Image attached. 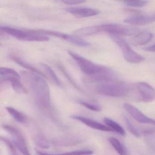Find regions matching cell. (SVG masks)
<instances>
[{
  "instance_id": "4dcf8cb0",
  "label": "cell",
  "mask_w": 155,
  "mask_h": 155,
  "mask_svg": "<svg viewBox=\"0 0 155 155\" xmlns=\"http://www.w3.org/2000/svg\"><path fill=\"white\" fill-rule=\"evenodd\" d=\"M4 81H6L3 78H0V85L2 83V82H4Z\"/></svg>"
},
{
  "instance_id": "7402d4cb",
  "label": "cell",
  "mask_w": 155,
  "mask_h": 155,
  "mask_svg": "<svg viewBox=\"0 0 155 155\" xmlns=\"http://www.w3.org/2000/svg\"><path fill=\"white\" fill-rule=\"evenodd\" d=\"M67 41H68L71 43H73L75 45L81 47H87L89 45V43L88 42L85 41L80 37L75 35H69Z\"/></svg>"
},
{
  "instance_id": "8992f818",
  "label": "cell",
  "mask_w": 155,
  "mask_h": 155,
  "mask_svg": "<svg viewBox=\"0 0 155 155\" xmlns=\"http://www.w3.org/2000/svg\"><path fill=\"white\" fill-rule=\"evenodd\" d=\"M111 39L119 47L125 59L129 63L137 64L145 60V58L134 51L124 39L117 36H110Z\"/></svg>"
},
{
  "instance_id": "5bb4252c",
  "label": "cell",
  "mask_w": 155,
  "mask_h": 155,
  "mask_svg": "<svg viewBox=\"0 0 155 155\" xmlns=\"http://www.w3.org/2000/svg\"><path fill=\"white\" fill-rule=\"evenodd\" d=\"M2 78L6 81H9L11 82L13 90L17 93H20V94H25L28 92V90L25 86L21 82L20 79L14 77H9V78L2 77Z\"/></svg>"
},
{
  "instance_id": "277c9868",
  "label": "cell",
  "mask_w": 155,
  "mask_h": 155,
  "mask_svg": "<svg viewBox=\"0 0 155 155\" xmlns=\"http://www.w3.org/2000/svg\"><path fill=\"white\" fill-rule=\"evenodd\" d=\"M98 33L104 32L109 36H134L139 32V29L136 27L129 25L111 23L97 26Z\"/></svg>"
},
{
  "instance_id": "6da1fadb",
  "label": "cell",
  "mask_w": 155,
  "mask_h": 155,
  "mask_svg": "<svg viewBox=\"0 0 155 155\" xmlns=\"http://www.w3.org/2000/svg\"><path fill=\"white\" fill-rule=\"evenodd\" d=\"M38 107L42 111L49 113L51 110L50 90L47 81L41 75L33 72H25Z\"/></svg>"
},
{
  "instance_id": "e0dca14e",
  "label": "cell",
  "mask_w": 155,
  "mask_h": 155,
  "mask_svg": "<svg viewBox=\"0 0 155 155\" xmlns=\"http://www.w3.org/2000/svg\"><path fill=\"white\" fill-rule=\"evenodd\" d=\"M103 121L107 126H108V127L112 129L114 131L119 133L122 136H124L125 135V132L124 129L121 127L120 125L113 120L109 118L105 117L103 119Z\"/></svg>"
},
{
  "instance_id": "2e32d148",
  "label": "cell",
  "mask_w": 155,
  "mask_h": 155,
  "mask_svg": "<svg viewBox=\"0 0 155 155\" xmlns=\"http://www.w3.org/2000/svg\"><path fill=\"white\" fill-rule=\"evenodd\" d=\"M6 110L8 113L13 117L18 122L21 123H25L28 121L27 117L23 113L12 107H6Z\"/></svg>"
},
{
  "instance_id": "484cf974",
  "label": "cell",
  "mask_w": 155,
  "mask_h": 155,
  "mask_svg": "<svg viewBox=\"0 0 155 155\" xmlns=\"http://www.w3.org/2000/svg\"><path fill=\"white\" fill-rule=\"evenodd\" d=\"M80 104L85 107L89 110L94 111H100L101 110V107L100 105L94 103H89L87 101H79Z\"/></svg>"
},
{
  "instance_id": "30bf717a",
  "label": "cell",
  "mask_w": 155,
  "mask_h": 155,
  "mask_svg": "<svg viewBox=\"0 0 155 155\" xmlns=\"http://www.w3.org/2000/svg\"><path fill=\"white\" fill-rule=\"evenodd\" d=\"M67 12L78 18H88L97 16L100 13V11L96 9L83 7H72L65 9Z\"/></svg>"
},
{
  "instance_id": "ac0fdd59",
  "label": "cell",
  "mask_w": 155,
  "mask_h": 155,
  "mask_svg": "<svg viewBox=\"0 0 155 155\" xmlns=\"http://www.w3.org/2000/svg\"><path fill=\"white\" fill-rule=\"evenodd\" d=\"M40 65L44 69V70L47 72V74L48 75L49 77L58 86L61 87L62 84L61 82L59 79L58 78V76L56 75V73L54 72V71L48 66L45 63H41Z\"/></svg>"
},
{
  "instance_id": "d4e9b609",
  "label": "cell",
  "mask_w": 155,
  "mask_h": 155,
  "mask_svg": "<svg viewBox=\"0 0 155 155\" xmlns=\"http://www.w3.org/2000/svg\"><path fill=\"white\" fill-rule=\"evenodd\" d=\"M0 141H2V142L5 143L6 146H7L9 150L10 155H18V153H17V150H16L15 146H14V144L12 143L10 140H9L6 138L4 137L0 136Z\"/></svg>"
},
{
  "instance_id": "ffe728a7",
  "label": "cell",
  "mask_w": 155,
  "mask_h": 155,
  "mask_svg": "<svg viewBox=\"0 0 155 155\" xmlns=\"http://www.w3.org/2000/svg\"><path fill=\"white\" fill-rule=\"evenodd\" d=\"M94 153L92 150H76L72 152H67V153H61L58 154H51L48 153H44L41 151L37 150V153L38 155H91Z\"/></svg>"
},
{
  "instance_id": "52a82bcc",
  "label": "cell",
  "mask_w": 155,
  "mask_h": 155,
  "mask_svg": "<svg viewBox=\"0 0 155 155\" xmlns=\"http://www.w3.org/2000/svg\"><path fill=\"white\" fill-rule=\"evenodd\" d=\"M2 127L12 137L14 146L23 155H31L27 147L25 137L20 130L8 124H4Z\"/></svg>"
},
{
  "instance_id": "1f68e13d",
  "label": "cell",
  "mask_w": 155,
  "mask_h": 155,
  "mask_svg": "<svg viewBox=\"0 0 155 155\" xmlns=\"http://www.w3.org/2000/svg\"><path fill=\"white\" fill-rule=\"evenodd\" d=\"M3 35H4V34H3V32H2V31H0V37H1V36H3Z\"/></svg>"
},
{
  "instance_id": "f1b7e54d",
  "label": "cell",
  "mask_w": 155,
  "mask_h": 155,
  "mask_svg": "<svg viewBox=\"0 0 155 155\" xmlns=\"http://www.w3.org/2000/svg\"><path fill=\"white\" fill-rule=\"evenodd\" d=\"M61 2L64 4L68 5H78L86 2L85 1L83 0H64Z\"/></svg>"
},
{
  "instance_id": "603a6c76",
  "label": "cell",
  "mask_w": 155,
  "mask_h": 155,
  "mask_svg": "<svg viewBox=\"0 0 155 155\" xmlns=\"http://www.w3.org/2000/svg\"><path fill=\"white\" fill-rule=\"evenodd\" d=\"M34 143L38 147L43 148H48L49 147V143L45 137L41 134L36 135L33 139Z\"/></svg>"
},
{
  "instance_id": "83f0119b",
  "label": "cell",
  "mask_w": 155,
  "mask_h": 155,
  "mask_svg": "<svg viewBox=\"0 0 155 155\" xmlns=\"http://www.w3.org/2000/svg\"><path fill=\"white\" fill-rule=\"evenodd\" d=\"M58 66L60 70L61 71L62 73H63V74L66 76V78H67V79H68L70 81L71 83L73 85V86H75V87H77V88H78V85H77V84H76V82H75V81H74L72 79L71 77H70V76H69L68 73H67V71H66L65 69L64 68L63 66H62V65H61V64H58Z\"/></svg>"
},
{
  "instance_id": "ba28073f",
  "label": "cell",
  "mask_w": 155,
  "mask_h": 155,
  "mask_svg": "<svg viewBox=\"0 0 155 155\" xmlns=\"http://www.w3.org/2000/svg\"><path fill=\"white\" fill-rule=\"evenodd\" d=\"M155 14L143 15L134 14L124 19L125 23L135 26H142L152 23L155 21Z\"/></svg>"
},
{
  "instance_id": "7c38bea8",
  "label": "cell",
  "mask_w": 155,
  "mask_h": 155,
  "mask_svg": "<svg viewBox=\"0 0 155 155\" xmlns=\"http://www.w3.org/2000/svg\"><path fill=\"white\" fill-rule=\"evenodd\" d=\"M153 35L150 31H144L138 32L130 39L131 43L136 46L146 45L151 41Z\"/></svg>"
},
{
  "instance_id": "7a4b0ae2",
  "label": "cell",
  "mask_w": 155,
  "mask_h": 155,
  "mask_svg": "<svg viewBox=\"0 0 155 155\" xmlns=\"http://www.w3.org/2000/svg\"><path fill=\"white\" fill-rule=\"evenodd\" d=\"M94 90L102 96L112 97H120L127 94L128 85L115 80H109L95 83Z\"/></svg>"
},
{
  "instance_id": "d6986e66",
  "label": "cell",
  "mask_w": 155,
  "mask_h": 155,
  "mask_svg": "<svg viewBox=\"0 0 155 155\" xmlns=\"http://www.w3.org/2000/svg\"><path fill=\"white\" fill-rule=\"evenodd\" d=\"M109 140L120 155H127V152L125 147L118 140L114 137H110Z\"/></svg>"
},
{
  "instance_id": "5b68a950",
  "label": "cell",
  "mask_w": 155,
  "mask_h": 155,
  "mask_svg": "<svg viewBox=\"0 0 155 155\" xmlns=\"http://www.w3.org/2000/svg\"><path fill=\"white\" fill-rule=\"evenodd\" d=\"M0 31L23 41L45 42L49 40L47 36L32 33L28 30L22 31L10 27H0Z\"/></svg>"
},
{
  "instance_id": "3957f363",
  "label": "cell",
  "mask_w": 155,
  "mask_h": 155,
  "mask_svg": "<svg viewBox=\"0 0 155 155\" xmlns=\"http://www.w3.org/2000/svg\"><path fill=\"white\" fill-rule=\"evenodd\" d=\"M130 94L137 100L145 102H150L155 99L154 88L144 82H138L129 86L128 94Z\"/></svg>"
},
{
  "instance_id": "4fadbf2b",
  "label": "cell",
  "mask_w": 155,
  "mask_h": 155,
  "mask_svg": "<svg viewBox=\"0 0 155 155\" xmlns=\"http://www.w3.org/2000/svg\"><path fill=\"white\" fill-rule=\"evenodd\" d=\"M11 58L14 61L16 62L18 65H20L21 67H22L30 71H31V72L36 73V74H38V75H41L42 77H46L45 74L41 72L39 70L38 68L33 67L32 65L30 64L29 63H28L27 61H25L23 59L20 58L19 57H17V56H15V55H11L10 56Z\"/></svg>"
},
{
  "instance_id": "9c48e42d",
  "label": "cell",
  "mask_w": 155,
  "mask_h": 155,
  "mask_svg": "<svg viewBox=\"0 0 155 155\" xmlns=\"http://www.w3.org/2000/svg\"><path fill=\"white\" fill-rule=\"evenodd\" d=\"M124 108L127 112L138 122L145 124H155V120L145 116L139 110L128 103L124 104Z\"/></svg>"
},
{
  "instance_id": "8fae6325",
  "label": "cell",
  "mask_w": 155,
  "mask_h": 155,
  "mask_svg": "<svg viewBox=\"0 0 155 155\" xmlns=\"http://www.w3.org/2000/svg\"><path fill=\"white\" fill-rule=\"evenodd\" d=\"M71 118L73 119L81 121L85 125L88 127L98 130H101L104 131H110V132H114L112 129L110 128L108 126H105L94 120L89 118L85 117H81L79 116H72L71 117Z\"/></svg>"
},
{
  "instance_id": "cb8c5ba5",
  "label": "cell",
  "mask_w": 155,
  "mask_h": 155,
  "mask_svg": "<svg viewBox=\"0 0 155 155\" xmlns=\"http://www.w3.org/2000/svg\"><path fill=\"white\" fill-rule=\"evenodd\" d=\"M125 122L127 125V127L129 130L130 132L133 134L136 137H140V134L139 130L137 129V128L132 124V123L126 117H124Z\"/></svg>"
},
{
  "instance_id": "f546056e",
  "label": "cell",
  "mask_w": 155,
  "mask_h": 155,
  "mask_svg": "<svg viewBox=\"0 0 155 155\" xmlns=\"http://www.w3.org/2000/svg\"><path fill=\"white\" fill-rule=\"evenodd\" d=\"M143 50L146 51H149V52H155V44H153V45H150V46H148V47H146V48H143Z\"/></svg>"
},
{
  "instance_id": "9a60e30c",
  "label": "cell",
  "mask_w": 155,
  "mask_h": 155,
  "mask_svg": "<svg viewBox=\"0 0 155 155\" xmlns=\"http://www.w3.org/2000/svg\"><path fill=\"white\" fill-rule=\"evenodd\" d=\"M30 32L36 34H41L45 36H51L57 37L60 38L62 39L65 40H68L69 34L58 32V31H51L47 30H28Z\"/></svg>"
},
{
  "instance_id": "d6a6232c",
  "label": "cell",
  "mask_w": 155,
  "mask_h": 155,
  "mask_svg": "<svg viewBox=\"0 0 155 155\" xmlns=\"http://www.w3.org/2000/svg\"><path fill=\"white\" fill-rule=\"evenodd\" d=\"M1 46V43H0V46Z\"/></svg>"
},
{
  "instance_id": "44dd1931",
  "label": "cell",
  "mask_w": 155,
  "mask_h": 155,
  "mask_svg": "<svg viewBox=\"0 0 155 155\" xmlns=\"http://www.w3.org/2000/svg\"><path fill=\"white\" fill-rule=\"evenodd\" d=\"M0 75L5 78L14 77L20 79L19 74L16 71L13 69L6 67H0Z\"/></svg>"
},
{
  "instance_id": "4316f807",
  "label": "cell",
  "mask_w": 155,
  "mask_h": 155,
  "mask_svg": "<svg viewBox=\"0 0 155 155\" xmlns=\"http://www.w3.org/2000/svg\"><path fill=\"white\" fill-rule=\"evenodd\" d=\"M147 1H126L124 4L127 7L133 8H142L147 5Z\"/></svg>"
}]
</instances>
